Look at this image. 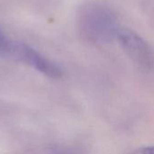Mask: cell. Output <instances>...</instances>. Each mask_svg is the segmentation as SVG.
I'll return each mask as SVG.
<instances>
[{
    "label": "cell",
    "instance_id": "cell-1",
    "mask_svg": "<svg viewBox=\"0 0 154 154\" xmlns=\"http://www.w3.org/2000/svg\"><path fill=\"white\" fill-rule=\"evenodd\" d=\"M78 23L81 34L95 42L116 39L120 29L113 11L97 2H88L81 6Z\"/></svg>",
    "mask_w": 154,
    "mask_h": 154
},
{
    "label": "cell",
    "instance_id": "cell-2",
    "mask_svg": "<svg viewBox=\"0 0 154 154\" xmlns=\"http://www.w3.org/2000/svg\"><path fill=\"white\" fill-rule=\"evenodd\" d=\"M116 40L134 63L145 70H154L153 48L141 35L129 28H120Z\"/></svg>",
    "mask_w": 154,
    "mask_h": 154
},
{
    "label": "cell",
    "instance_id": "cell-5",
    "mask_svg": "<svg viewBox=\"0 0 154 154\" xmlns=\"http://www.w3.org/2000/svg\"><path fill=\"white\" fill-rule=\"evenodd\" d=\"M139 154H154V146H148L141 149Z\"/></svg>",
    "mask_w": 154,
    "mask_h": 154
},
{
    "label": "cell",
    "instance_id": "cell-4",
    "mask_svg": "<svg viewBox=\"0 0 154 154\" xmlns=\"http://www.w3.org/2000/svg\"><path fill=\"white\" fill-rule=\"evenodd\" d=\"M14 42L8 40L0 31V55L1 56H11Z\"/></svg>",
    "mask_w": 154,
    "mask_h": 154
},
{
    "label": "cell",
    "instance_id": "cell-3",
    "mask_svg": "<svg viewBox=\"0 0 154 154\" xmlns=\"http://www.w3.org/2000/svg\"><path fill=\"white\" fill-rule=\"evenodd\" d=\"M11 56L28 63L51 78L57 79L62 76V70L57 64L46 59L35 50L23 43L14 42Z\"/></svg>",
    "mask_w": 154,
    "mask_h": 154
}]
</instances>
